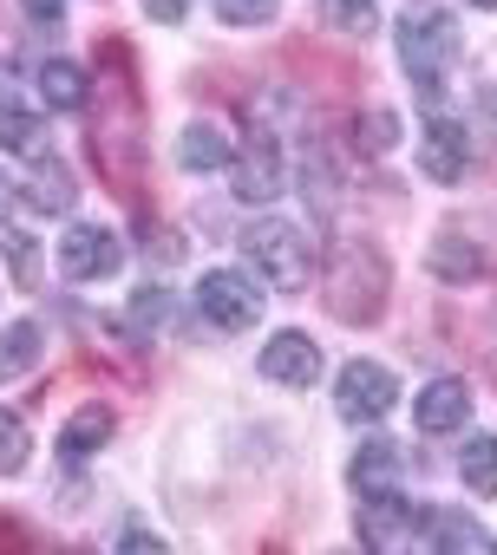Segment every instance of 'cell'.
Masks as SVG:
<instances>
[{"label": "cell", "instance_id": "cell-1", "mask_svg": "<svg viewBox=\"0 0 497 555\" xmlns=\"http://www.w3.org/2000/svg\"><path fill=\"white\" fill-rule=\"evenodd\" d=\"M328 308L341 321H373L386 308V261L373 242H341L328 268Z\"/></svg>", "mask_w": 497, "mask_h": 555}, {"label": "cell", "instance_id": "cell-2", "mask_svg": "<svg viewBox=\"0 0 497 555\" xmlns=\"http://www.w3.org/2000/svg\"><path fill=\"white\" fill-rule=\"evenodd\" d=\"M451 60H458V21L451 14H419V21L399 27V66L419 86V99H438L445 92Z\"/></svg>", "mask_w": 497, "mask_h": 555}, {"label": "cell", "instance_id": "cell-3", "mask_svg": "<svg viewBox=\"0 0 497 555\" xmlns=\"http://www.w3.org/2000/svg\"><path fill=\"white\" fill-rule=\"evenodd\" d=\"M242 255L263 268V282L269 288H302L308 274H315V248L295 222H256L242 235Z\"/></svg>", "mask_w": 497, "mask_h": 555}, {"label": "cell", "instance_id": "cell-4", "mask_svg": "<svg viewBox=\"0 0 497 555\" xmlns=\"http://www.w3.org/2000/svg\"><path fill=\"white\" fill-rule=\"evenodd\" d=\"M196 314L209 327H222V334H242V327L263 321V288L248 282V274H235V268H209L196 282Z\"/></svg>", "mask_w": 497, "mask_h": 555}, {"label": "cell", "instance_id": "cell-5", "mask_svg": "<svg viewBox=\"0 0 497 555\" xmlns=\"http://www.w3.org/2000/svg\"><path fill=\"white\" fill-rule=\"evenodd\" d=\"M118 261H125V242L105 222H79L60 242V274H66V282H105Z\"/></svg>", "mask_w": 497, "mask_h": 555}, {"label": "cell", "instance_id": "cell-6", "mask_svg": "<svg viewBox=\"0 0 497 555\" xmlns=\"http://www.w3.org/2000/svg\"><path fill=\"white\" fill-rule=\"evenodd\" d=\"M341 418L347 425H380L386 412H393V399H399V386H393V373L386 366H373V360H354L347 373H341Z\"/></svg>", "mask_w": 497, "mask_h": 555}, {"label": "cell", "instance_id": "cell-7", "mask_svg": "<svg viewBox=\"0 0 497 555\" xmlns=\"http://www.w3.org/2000/svg\"><path fill=\"white\" fill-rule=\"evenodd\" d=\"M282 190H289V164H282L276 131H248V151L235 157V196L242 203H276Z\"/></svg>", "mask_w": 497, "mask_h": 555}, {"label": "cell", "instance_id": "cell-8", "mask_svg": "<svg viewBox=\"0 0 497 555\" xmlns=\"http://www.w3.org/2000/svg\"><path fill=\"white\" fill-rule=\"evenodd\" d=\"M412 535H425V509H412L406 490L360 503V542H367V548H406Z\"/></svg>", "mask_w": 497, "mask_h": 555}, {"label": "cell", "instance_id": "cell-9", "mask_svg": "<svg viewBox=\"0 0 497 555\" xmlns=\"http://www.w3.org/2000/svg\"><path fill=\"white\" fill-rule=\"evenodd\" d=\"M419 170H425L432 183H458V177L471 170V144H464V131H458L451 118H432V125H425V138H419Z\"/></svg>", "mask_w": 497, "mask_h": 555}, {"label": "cell", "instance_id": "cell-10", "mask_svg": "<svg viewBox=\"0 0 497 555\" xmlns=\"http://www.w3.org/2000/svg\"><path fill=\"white\" fill-rule=\"evenodd\" d=\"M263 373H269L276 386H315V379H321V347H315L308 334H276V340L263 347Z\"/></svg>", "mask_w": 497, "mask_h": 555}, {"label": "cell", "instance_id": "cell-11", "mask_svg": "<svg viewBox=\"0 0 497 555\" xmlns=\"http://www.w3.org/2000/svg\"><path fill=\"white\" fill-rule=\"evenodd\" d=\"M412 418H419V431H458L471 418V386L464 379H432L412 399Z\"/></svg>", "mask_w": 497, "mask_h": 555}, {"label": "cell", "instance_id": "cell-12", "mask_svg": "<svg viewBox=\"0 0 497 555\" xmlns=\"http://www.w3.org/2000/svg\"><path fill=\"white\" fill-rule=\"evenodd\" d=\"M406 490V470H399V444H367L354 451V496L373 503V496H399Z\"/></svg>", "mask_w": 497, "mask_h": 555}, {"label": "cell", "instance_id": "cell-13", "mask_svg": "<svg viewBox=\"0 0 497 555\" xmlns=\"http://www.w3.org/2000/svg\"><path fill=\"white\" fill-rule=\"evenodd\" d=\"M105 438H112V412H105V405H79V412L66 418V431H60V464H66V470L92 464V451H105Z\"/></svg>", "mask_w": 497, "mask_h": 555}, {"label": "cell", "instance_id": "cell-14", "mask_svg": "<svg viewBox=\"0 0 497 555\" xmlns=\"http://www.w3.org/2000/svg\"><path fill=\"white\" fill-rule=\"evenodd\" d=\"M0 151L40 157V118L21 105V86H14V79H0Z\"/></svg>", "mask_w": 497, "mask_h": 555}, {"label": "cell", "instance_id": "cell-15", "mask_svg": "<svg viewBox=\"0 0 497 555\" xmlns=\"http://www.w3.org/2000/svg\"><path fill=\"white\" fill-rule=\"evenodd\" d=\"M73 196H79V190H73V170H66L60 157H47V151H40V157H34V177H27V203H34V209H47V216H66V209H73Z\"/></svg>", "mask_w": 497, "mask_h": 555}, {"label": "cell", "instance_id": "cell-16", "mask_svg": "<svg viewBox=\"0 0 497 555\" xmlns=\"http://www.w3.org/2000/svg\"><path fill=\"white\" fill-rule=\"evenodd\" d=\"M34 86H40V99H47L53 112H79V105H86V73H79L73 60H47Z\"/></svg>", "mask_w": 497, "mask_h": 555}, {"label": "cell", "instance_id": "cell-17", "mask_svg": "<svg viewBox=\"0 0 497 555\" xmlns=\"http://www.w3.org/2000/svg\"><path fill=\"white\" fill-rule=\"evenodd\" d=\"M177 164H183V170H222V164H229V138H222L216 125H190V131L177 138Z\"/></svg>", "mask_w": 497, "mask_h": 555}, {"label": "cell", "instance_id": "cell-18", "mask_svg": "<svg viewBox=\"0 0 497 555\" xmlns=\"http://www.w3.org/2000/svg\"><path fill=\"white\" fill-rule=\"evenodd\" d=\"M425 542H438V548H490L497 535H490V529H477L471 516H451V509H425Z\"/></svg>", "mask_w": 497, "mask_h": 555}, {"label": "cell", "instance_id": "cell-19", "mask_svg": "<svg viewBox=\"0 0 497 555\" xmlns=\"http://www.w3.org/2000/svg\"><path fill=\"white\" fill-rule=\"evenodd\" d=\"M40 360V321H14L0 327V379H21Z\"/></svg>", "mask_w": 497, "mask_h": 555}, {"label": "cell", "instance_id": "cell-20", "mask_svg": "<svg viewBox=\"0 0 497 555\" xmlns=\"http://www.w3.org/2000/svg\"><path fill=\"white\" fill-rule=\"evenodd\" d=\"M458 477H464V490L497 496V438H471V444L458 451Z\"/></svg>", "mask_w": 497, "mask_h": 555}, {"label": "cell", "instance_id": "cell-21", "mask_svg": "<svg viewBox=\"0 0 497 555\" xmlns=\"http://www.w3.org/2000/svg\"><path fill=\"white\" fill-rule=\"evenodd\" d=\"M432 274H445V282H471V274H484V255L464 235H438L432 242Z\"/></svg>", "mask_w": 497, "mask_h": 555}, {"label": "cell", "instance_id": "cell-22", "mask_svg": "<svg viewBox=\"0 0 497 555\" xmlns=\"http://www.w3.org/2000/svg\"><path fill=\"white\" fill-rule=\"evenodd\" d=\"M321 14H328V27L334 34H373L380 27V0H321Z\"/></svg>", "mask_w": 497, "mask_h": 555}, {"label": "cell", "instance_id": "cell-23", "mask_svg": "<svg viewBox=\"0 0 497 555\" xmlns=\"http://www.w3.org/2000/svg\"><path fill=\"white\" fill-rule=\"evenodd\" d=\"M27 425L14 418V412H0V477H14V470H27Z\"/></svg>", "mask_w": 497, "mask_h": 555}, {"label": "cell", "instance_id": "cell-24", "mask_svg": "<svg viewBox=\"0 0 497 555\" xmlns=\"http://www.w3.org/2000/svg\"><path fill=\"white\" fill-rule=\"evenodd\" d=\"M216 21L222 27H263V21H276V0H216Z\"/></svg>", "mask_w": 497, "mask_h": 555}, {"label": "cell", "instance_id": "cell-25", "mask_svg": "<svg viewBox=\"0 0 497 555\" xmlns=\"http://www.w3.org/2000/svg\"><path fill=\"white\" fill-rule=\"evenodd\" d=\"M0 248H8V261H14V274H21V282L34 288V282H40V255H34V235H21V229H8V235H0Z\"/></svg>", "mask_w": 497, "mask_h": 555}, {"label": "cell", "instance_id": "cell-26", "mask_svg": "<svg viewBox=\"0 0 497 555\" xmlns=\"http://www.w3.org/2000/svg\"><path fill=\"white\" fill-rule=\"evenodd\" d=\"M393 131H399V125H393L386 112H367V118H360V151H367V157H386V151H393Z\"/></svg>", "mask_w": 497, "mask_h": 555}, {"label": "cell", "instance_id": "cell-27", "mask_svg": "<svg viewBox=\"0 0 497 555\" xmlns=\"http://www.w3.org/2000/svg\"><path fill=\"white\" fill-rule=\"evenodd\" d=\"M21 14L40 21V27H60L66 21V0H21Z\"/></svg>", "mask_w": 497, "mask_h": 555}, {"label": "cell", "instance_id": "cell-28", "mask_svg": "<svg viewBox=\"0 0 497 555\" xmlns=\"http://www.w3.org/2000/svg\"><path fill=\"white\" fill-rule=\"evenodd\" d=\"M144 14H151L157 27H177V21L190 14V0H144Z\"/></svg>", "mask_w": 497, "mask_h": 555}, {"label": "cell", "instance_id": "cell-29", "mask_svg": "<svg viewBox=\"0 0 497 555\" xmlns=\"http://www.w3.org/2000/svg\"><path fill=\"white\" fill-rule=\"evenodd\" d=\"M477 118H484V125L497 131V86H484V99H477Z\"/></svg>", "mask_w": 497, "mask_h": 555}, {"label": "cell", "instance_id": "cell-30", "mask_svg": "<svg viewBox=\"0 0 497 555\" xmlns=\"http://www.w3.org/2000/svg\"><path fill=\"white\" fill-rule=\"evenodd\" d=\"M125 548H157V535H151V529H138V522H131V529H125Z\"/></svg>", "mask_w": 497, "mask_h": 555}, {"label": "cell", "instance_id": "cell-31", "mask_svg": "<svg viewBox=\"0 0 497 555\" xmlns=\"http://www.w3.org/2000/svg\"><path fill=\"white\" fill-rule=\"evenodd\" d=\"M8 209H14V183H8V177H0V216H8Z\"/></svg>", "mask_w": 497, "mask_h": 555}, {"label": "cell", "instance_id": "cell-32", "mask_svg": "<svg viewBox=\"0 0 497 555\" xmlns=\"http://www.w3.org/2000/svg\"><path fill=\"white\" fill-rule=\"evenodd\" d=\"M477 8H497V0H477Z\"/></svg>", "mask_w": 497, "mask_h": 555}]
</instances>
